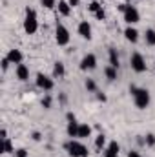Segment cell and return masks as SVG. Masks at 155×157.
<instances>
[{
  "instance_id": "cell-21",
  "label": "cell",
  "mask_w": 155,
  "mask_h": 157,
  "mask_svg": "<svg viewBox=\"0 0 155 157\" xmlns=\"http://www.w3.org/2000/svg\"><path fill=\"white\" fill-rule=\"evenodd\" d=\"M2 152L4 154H15V146H13V141L9 137L2 141Z\"/></svg>"
},
{
  "instance_id": "cell-15",
  "label": "cell",
  "mask_w": 155,
  "mask_h": 157,
  "mask_svg": "<svg viewBox=\"0 0 155 157\" xmlns=\"http://www.w3.org/2000/svg\"><path fill=\"white\" fill-rule=\"evenodd\" d=\"M57 7H59V13H60L62 17H70V15H71V9H73L68 0H59V6H57Z\"/></svg>"
},
{
  "instance_id": "cell-4",
  "label": "cell",
  "mask_w": 155,
  "mask_h": 157,
  "mask_svg": "<svg viewBox=\"0 0 155 157\" xmlns=\"http://www.w3.org/2000/svg\"><path fill=\"white\" fill-rule=\"evenodd\" d=\"M70 40H71V35H70L68 28L62 22H57V26H55V42L59 46H68Z\"/></svg>"
},
{
  "instance_id": "cell-18",
  "label": "cell",
  "mask_w": 155,
  "mask_h": 157,
  "mask_svg": "<svg viewBox=\"0 0 155 157\" xmlns=\"http://www.w3.org/2000/svg\"><path fill=\"white\" fill-rule=\"evenodd\" d=\"M66 75V66L62 62H55L53 64V78H62Z\"/></svg>"
},
{
  "instance_id": "cell-14",
  "label": "cell",
  "mask_w": 155,
  "mask_h": 157,
  "mask_svg": "<svg viewBox=\"0 0 155 157\" xmlns=\"http://www.w3.org/2000/svg\"><path fill=\"white\" fill-rule=\"evenodd\" d=\"M108 60H110V66H113L119 70V66H120V59H119V53H117L115 48H110L108 49Z\"/></svg>"
},
{
  "instance_id": "cell-13",
  "label": "cell",
  "mask_w": 155,
  "mask_h": 157,
  "mask_svg": "<svg viewBox=\"0 0 155 157\" xmlns=\"http://www.w3.org/2000/svg\"><path fill=\"white\" fill-rule=\"evenodd\" d=\"M139 35H141V33H139L133 26H128V28L124 29V37H126L128 42H131V44H135V42L139 40Z\"/></svg>"
},
{
  "instance_id": "cell-12",
  "label": "cell",
  "mask_w": 155,
  "mask_h": 157,
  "mask_svg": "<svg viewBox=\"0 0 155 157\" xmlns=\"http://www.w3.org/2000/svg\"><path fill=\"white\" fill-rule=\"evenodd\" d=\"M15 75H17V78H18L20 82H26V80H29V68H28L26 64H17Z\"/></svg>"
},
{
  "instance_id": "cell-10",
  "label": "cell",
  "mask_w": 155,
  "mask_h": 157,
  "mask_svg": "<svg viewBox=\"0 0 155 157\" xmlns=\"http://www.w3.org/2000/svg\"><path fill=\"white\" fill-rule=\"evenodd\" d=\"M102 154H104V157H119V154H120V146H119V143H117V141H110Z\"/></svg>"
},
{
  "instance_id": "cell-19",
  "label": "cell",
  "mask_w": 155,
  "mask_h": 157,
  "mask_svg": "<svg viewBox=\"0 0 155 157\" xmlns=\"http://www.w3.org/2000/svg\"><path fill=\"white\" fill-rule=\"evenodd\" d=\"M117 71H119V70H117V68H113V66H110V64L104 68V75H106V78H108L110 82H113V80H117V78H119V73H117Z\"/></svg>"
},
{
  "instance_id": "cell-34",
  "label": "cell",
  "mask_w": 155,
  "mask_h": 157,
  "mask_svg": "<svg viewBox=\"0 0 155 157\" xmlns=\"http://www.w3.org/2000/svg\"><path fill=\"white\" fill-rule=\"evenodd\" d=\"M68 2H70V6H71V7H77L78 4H80V0H68Z\"/></svg>"
},
{
  "instance_id": "cell-24",
  "label": "cell",
  "mask_w": 155,
  "mask_h": 157,
  "mask_svg": "<svg viewBox=\"0 0 155 157\" xmlns=\"http://www.w3.org/2000/svg\"><path fill=\"white\" fill-rule=\"evenodd\" d=\"M100 7H102V6H100V4H99L97 0H91V2L88 4V11H89V13H93V15H95V13H97V11L100 9Z\"/></svg>"
},
{
  "instance_id": "cell-23",
  "label": "cell",
  "mask_w": 155,
  "mask_h": 157,
  "mask_svg": "<svg viewBox=\"0 0 155 157\" xmlns=\"http://www.w3.org/2000/svg\"><path fill=\"white\" fill-rule=\"evenodd\" d=\"M84 86H86V90H88V91H91V93H97V84H95V80H93V78H86Z\"/></svg>"
},
{
  "instance_id": "cell-3",
  "label": "cell",
  "mask_w": 155,
  "mask_h": 157,
  "mask_svg": "<svg viewBox=\"0 0 155 157\" xmlns=\"http://www.w3.org/2000/svg\"><path fill=\"white\" fill-rule=\"evenodd\" d=\"M64 148L68 150L70 157H88L89 155L88 148H86L78 139H71V141H68V143L64 144Z\"/></svg>"
},
{
  "instance_id": "cell-11",
  "label": "cell",
  "mask_w": 155,
  "mask_h": 157,
  "mask_svg": "<svg viewBox=\"0 0 155 157\" xmlns=\"http://www.w3.org/2000/svg\"><path fill=\"white\" fill-rule=\"evenodd\" d=\"M6 57L9 59V62H11V64H22V60H24V53H22L20 49H17V48L9 49Z\"/></svg>"
},
{
  "instance_id": "cell-16",
  "label": "cell",
  "mask_w": 155,
  "mask_h": 157,
  "mask_svg": "<svg viewBox=\"0 0 155 157\" xmlns=\"http://www.w3.org/2000/svg\"><path fill=\"white\" fill-rule=\"evenodd\" d=\"M88 137H91V126H89L88 122H80L77 139H88Z\"/></svg>"
},
{
  "instance_id": "cell-5",
  "label": "cell",
  "mask_w": 155,
  "mask_h": 157,
  "mask_svg": "<svg viewBox=\"0 0 155 157\" xmlns=\"http://www.w3.org/2000/svg\"><path fill=\"white\" fill-rule=\"evenodd\" d=\"M130 66H131V70H133L135 73H144V71L148 70L146 60H144V57H142L139 51L131 53V57H130Z\"/></svg>"
},
{
  "instance_id": "cell-36",
  "label": "cell",
  "mask_w": 155,
  "mask_h": 157,
  "mask_svg": "<svg viewBox=\"0 0 155 157\" xmlns=\"http://www.w3.org/2000/svg\"><path fill=\"white\" fill-rule=\"evenodd\" d=\"M33 139H35V141H40V133H39V132H35V133H33Z\"/></svg>"
},
{
  "instance_id": "cell-26",
  "label": "cell",
  "mask_w": 155,
  "mask_h": 157,
  "mask_svg": "<svg viewBox=\"0 0 155 157\" xmlns=\"http://www.w3.org/2000/svg\"><path fill=\"white\" fill-rule=\"evenodd\" d=\"M95 18H97V20H100V22H102V20H106V11L100 7V9L95 13Z\"/></svg>"
},
{
  "instance_id": "cell-17",
  "label": "cell",
  "mask_w": 155,
  "mask_h": 157,
  "mask_svg": "<svg viewBox=\"0 0 155 157\" xmlns=\"http://www.w3.org/2000/svg\"><path fill=\"white\" fill-rule=\"evenodd\" d=\"M78 126H80V122H77V121H71V122H68V128H66V132H68V137H71V139H77V137H78Z\"/></svg>"
},
{
  "instance_id": "cell-2",
  "label": "cell",
  "mask_w": 155,
  "mask_h": 157,
  "mask_svg": "<svg viewBox=\"0 0 155 157\" xmlns=\"http://www.w3.org/2000/svg\"><path fill=\"white\" fill-rule=\"evenodd\" d=\"M39 29V17H37V11L33 7H28L26 9V15H24V31L28 35H35Z\"/></svg>"
},
{
  "instance_id": "cell-29",
  "label": "cell",
  "mask_w": 155,
  "mask_h": 157,
  "mask_svg": "<svg viewBox=\"0 0 155 157\" xmlns=\"http://www.w3.org/2000/svg\"><path fill=\"white\" fill-rule=\"evenodd\" d=\"M146 144H148V146H153L155 144V135L153 133H148V135H146Z\"/></svg>"
},
{
  "instance_id": "cell-31",
  "label": "cell",
  "mask_w": 155,
  "mask_h": 157,
  "mask_svg": "<svg viewBox=\"0 0 155 157\" xmlns=\"http://www.w3.org/2000/svg\"><path fill=\"white\" fill-rule=\"evenodd\" d=\"M66 119H68V122H71V121H77V117H75V113H71V112H68V115H66Z\"/></svg>"
},
{
  "instance_id": "cell-25",
  "label": "cell",
  "mask_w": 155,
  "mask_h": 157,
  "mask_svg": "<svg viewBox=\"0 0 155 157\" xmlns=\"http://www.w3.org/2000/svg\"><path fill=\"white\" fill-rule=\"evenodd\" d=\"M40 4H42V7H46V9L57 7V0H40Z\"/></svg>"
},
{
  "instance_id": "cell-9",
  "label": "cell",
  "mask_w": 155,
  "mask_h": 157,
  "mask_svg": "<svg viewBox=\"0 0 155 157\" xmlns=\"http://www.w3.org/2000/svg\"><path fill=\"white\" fill-rule=\"evenodd\" d=\"M77 33L84 40H91V24H89L88 20H82L77 28Z\"/></svg>"
},
{
  "instance_id": "cell-27",
  "label": "cell",
  "mask_w": 155,
  "mask_h": 157,
  "mask_svg": "<svg viewBox=\"0 0 155 157\" xmlns=\"http://www.w3.org/2000/svg\"><path fill=\"white\" fill-rule=\"evenodd\" d=\"M15 157H28L29 154H28V150L26 148H18V150H15V154H13Z\"/></svg>"
},
{
  "instance_id": "cell-28",
  "label": "cell",
  "mask_w": 155,
  "mask_h": 157,
  "mask_svg": "<svg viewBox=\"0 0 155 157\" xmlns=\"http://www.w3.org/2000/svg\"><path fill=\"white\" fill-rule=\"evenodd\" d=\"M42 106H44L46 110H49V108H51V97H49V95H46V97L42 99Z\"/></svg>"
},
{
  "instance_id": "cell-35",
  "label": "cell",
  "mask_w": 155,
  "mask_h": 157,
  "mask_svg": "<svg viewBox=\"0 0 155 157\" xmlns=\"http://www.w3.org/2000/svg\"><path fill=\"white\" fill-rule=\"evenodd\" d=\"M0 135H2V141H4V139H7V130H6V128H2Z\"/></svg>"
},
{
  "instance_id": "cell-30",
  "label": "cell",
  "mask_w": 155,
  "mask_h": 157,
  "mask_svg": "<svg viewBox=\"0 0 155 157\" xmlns=\"http://www.w3.org/2000/svg\"><path fill=\"white\" fill-rule=\"evenodd\" d=\"M9 64H11V62H9V59H7V57H4V59H2V70H4V71H7Z\"/></svg>"
},
{
  "instance_id": "cell-1",
  "label": "cell",
  "mask_w": 155,
  "mask_h": 157,
  "mask_svg": "<svg viewBox=\"0 0 155 157\" xmlns=\"http://www.w3.org/2000/svg\"><path fill=\"white\" fill-rule=\"evenodd\" d=\"M130 93H131V97H133V104H135V108H139V110H146V108L150 106V102H152V95H150V91H148L146 88H139V86L131 84V86H130Z\"/></svg>"
},
{
  "instance_id": "cell-8",
  "label": "cell",
  "mask_w": 155,
  "mask_h": 157,
  "mask_svg": "<svg viewBox=\"0 0 155 157\" xmlns=\"http://www.w3.org/2000/svg\"><path fill=\"white\" fill-rule=\"evenodd\" d=\"M35 82H37V86H39L42 91H51L55 88V80L51 77H47V75H44V73H37Z\"/></svg>"
},
{
  "instance_id": "cell-6",
  "label": "cell",
  "mask_w": 155,
  "mask_h": 157,
  "mask_svg": "<svg viewBox=\"0 0 155 157\" xmlns=\"http://www.w3.org/2000/svg\"><path fill=\"white\" fill-rule=\"evenodd\" d=\"M122 18H124V22H126L128 26H133V24H137V22H141V13H139V9H137L135 6H131V4H128V7H126V11L122 13Z\"/></svg>"
},
{
  "instance_id": "cell-20",
  "label": "cell",
  "mask_w": 155,
  "mask_h": 157,
  "mask_svg": "<svg viewBox=\"0 0 155 157\" xmlns=\"http://www.w3.org/2000/svg\"><path fill=\"white\" fill-rule=\"evenodd\" d=\"M108 146V141H106V135L104 133H99L97 137H95V148L97 150H102L104 152V148Z\"/></svg>"
},
{
  "instance_id": "cell-32",
  "label": "cell",
  "mask_w": 155,
  "mask_h": 157,
  "mask_svg": "<svg viewBox=\"0 0 155 157\" xmlns=\"http://www.w3.org/2000/svg\"><path fill=\"white\" fill-rule=\"evenodd\" d=\"M97 99H99V101H102V102H106V95H104V93H100V91H97Z\"/></svg>"
},
{
  "instance_id": "cell-33",
  "label": "cell",
  "mask_w": 155,
  "mask_h": 157,
  "mask_svg": "<svg viewBox=\"0 0 155 157\" xmlns=\"http://www.w3.org/2000/svg\"><path fill=\"white\" fill-rule=\"evenodd\" d=\"M128 157H142V155H141L139 152H135V150H131V152L128 154Z\"/></svg>"
},
{
  "instance_id": "cell-7",
  "label": "cell",
  "mask_w": 155,
  "mask_h": 157,
  "mask_svg": "<svg viewBox=\"0 0 155 157\" xmlns=\"http://www.w3.org/2000/svg\"><path fill=\"white\" fill-rule=\"evenodd\" d=\"M97 55L95 53H86L84 57H82V60H80V64H78V68L82 70V71H93L95 68H97Z\"/></svg>"
},
{
  "instance_id": "cell-22",
  "label": "cell",
  "mask_w": 155,
  "mask_h": 157,
  "mask_svg": "<svg viewBox=\"0 0 155 157\" xmlns=\"http://www.w3.org/2000/svg\"><path fill=\"white\" fill-rule=\"evenodd\" d=\"M144 40H146V44L148 46H155V29H146V33H144Z\"/></svg>"
}]
</instances>
